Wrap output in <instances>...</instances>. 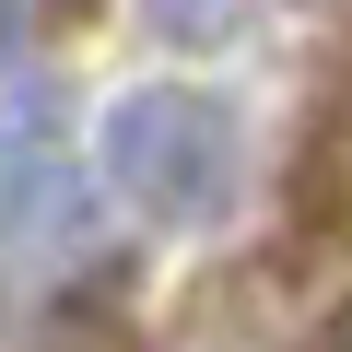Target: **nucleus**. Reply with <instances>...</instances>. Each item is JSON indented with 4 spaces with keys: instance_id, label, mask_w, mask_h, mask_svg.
I'll use <instances>...</instances> for the list:
<instances>
[{
    "instance_id": "nucleus-1",
    "label": "nucleus",
    "mask_w": 352,
    "mask_h": 352,
    "mask_svg": "<svg viewBox=\"0 0 352 352\" xmlns=\"http://www.w3.org/2000/svg\"><path fill=\"white\" fill-rule=\"evenodd\" d=\"M94 164H106V188L153 223V235H212L235 212V106L200 94V82H129L94 129Z\"/></svg>"
},
{
    "instance_id": "nucleus-2",
    "label": "nucleus",
    "mask_w": 352,
    "mask_h": 352,
    "mask_svg": "<svg viewBox=\"0 0 352 352\" xmlns=\"http://www.w3.org/2000/svg\"><path fill=\"white\" fill-rule=\"evenodd\" d=\"M141 12H153V36H164V47H235L247 0H141Z\"/></svg>"
},
{
    "instance_id": "nucleus-3",
    "label": "nucleus",
    "mask_w": 352,
    "mask_h": 352,
    "mask_svg": "<svg viewBox=\"0 0 352 352\" xmlns=\"http://www.w3.org/2000/svg\"><path fill=\"white\" fill-rule=\"evenodd\" d=\"M36 352H141V340H129V329H118V317H106V305H59V317H47V340H36Z\"/></svg>"
},
{
    "instance_id": "nucleus-4",
    "label": "nucleus",
    "mask_w": 352,
    "mask_h": 352,
    "mask_svg": "<svg viewBox=\"0 0 352 352\" xmlns=\"http://www.w3.org/2000/svg\"><path fill=\"white\" fill-rule=\"evenodd\" d=\"M12 59H24V0H0V94H12Z\"/></svg>"
},
{
    "instance_id": "nucleus-5",
    "label": "nucleus",
    "mask_w": 352,
    "mask_h": 352,
    "mask_svg": "<svg viewBox=\"0 0 352 352\" xmlns=\"http://www.w3.org/2000/svg\"><path fill=\"white\" fill-rule=\"evenodd\" d=\"M317 352H352V294L329 305V340H317Z\"/></svg>"
}]
</instances>
